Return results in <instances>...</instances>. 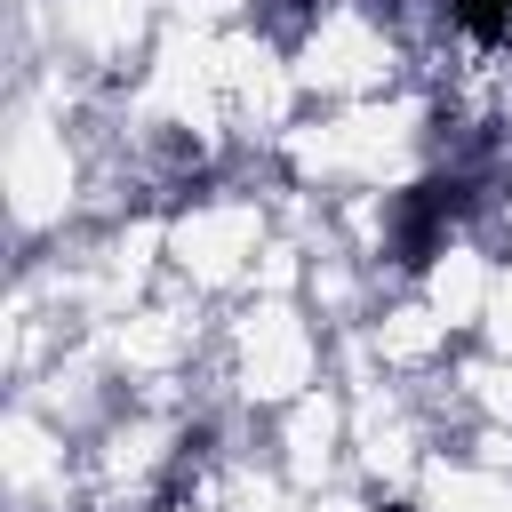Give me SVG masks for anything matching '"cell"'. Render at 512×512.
<instances>
[{"instance_id":"7a4b0ae2","label":"cell","mask_w":512,"mask_h":512,"mask_svg":"<svg viewBox=\"0 0 512 512\" xmlns=\"http://www.w3.org/2000/svg\"><path fill=\"white\" fill-rule=\"evenodd\" d=\"M456 24L472 40H504L512 32V0H456Z\"/></svg>"},{"instance_id":"6da1fadb","label":"cell","mask_w":512,"mask_h":512,"mask_svg":"<svg viewBox=\"0 0 512 512\" xmlns=\"http://www.w3.org/2000/svg\"><path fill=\"white\" fill-rule=\"evenodd\" d=\"M464 216V184H416L408 200H400V216H392V240H400V264H432V248L448 240V224Z\"/></svg>"},{"instance_id":"3957f363","label":"cell","mask_w":512,"mask_h":512,"mask_svg":"<svg viewBox=\"0 0 512 512\" xmlns=\"http://www.w3.org/2000/svg\"><path fill=\"white\" fill-rule=\"evenodd\" d=\"M376 512H408V504H376Z\"/></svg>"}]
</instances>
